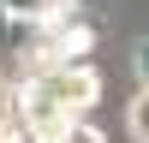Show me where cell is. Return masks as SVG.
<instances>
[{
    "label": "cell",
    "mask_w": 149,
    "mask_h": 143,
    "mask_svg": "<svg viewBox=\"0 0 149 143\" xmlns=\"http://www.w3.org/2000/svg\"><path fill=\"white\" fill-rule=\"evenodd\" d=\"M95 95V78L78 66V60H54V66H42L30 83H24V101H18V119L42 137V131H60L78 119V107H90Z\"/></svg>",
    "instance_id": "6da1fadb"
},
{
    "label": "cell",
    "mask_w": 149,
    "mask_h": 143,
    "mask_svg": "<svg viewBox=\"0 0 149 143\" xmlns=\"http://www.w3.org/2000/svg\"><path fill=\"white\" fill-rule=\"evenodd\" d=\"M42 143H95V131H84L78 119H72V125H60V131H42Z\"/></svg>",
    "instance_id": "7a4b0ae2"
},
{
    "label": "cell",
    "mask_w": 149,
    "mask_h": 143,
    "mask_svg": "<svg viewBox=\"0 0 149 143\" xmlns=\"http://www.w3.org/2000/svg\"><path fill=\"white\" fill-rule=\"evenodd\" d=\"M131 131H137V137L149 143V90L137 95V107H131Z\"/></svg>",
    "instance_id": "3957f363"
},
{
    "label": "cell",
    "mask_w": 149,
    "mask_h": 143,
    "mask_svg": "<svg viewBox=\"0 0 149 143\" xmlns=\"http://www.w3.org/2000/svg\"><path fill=\"white\" fill-rule=\"evenodd\" d=\"M137 72H143V83H149V42L137 48Z\"/></svg>",
    "instance_id": "277c9868"
}]
</instances>
